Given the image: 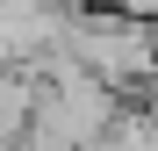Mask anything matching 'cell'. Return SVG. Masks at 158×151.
<instances>
[{
    "mask_svg": "<svg viewBox=\"0 0 158 151\" xmlns=\"http://www.w3.org/2000/svg\"><path fill=\"white\" fill-rule=\"evenodd\" d=\"M72 58L101 72L122 101H144V86L158 79V22H137V15H122L115 0L108 7H79L72 15Z\"/></svg>",
    "mask_w": 158,
    "mask_h": 151,
    "instance_id": "1",
    "label": "cell"
},
{
    "mask_svg": "<svg viewBox=\"0 0 158 151\" xmlns=\"http://www.w3.org/2000/svg\"><path fill=\"white\" fill-rule=\"evenodd\" d=\"M122 15H137V22H158V0H115Z\"/></svg>",
    "mask_w": 158,
    "mask_h": 151,
    "instance_id": "2",
    "label": "cell"
}]
</instances>
